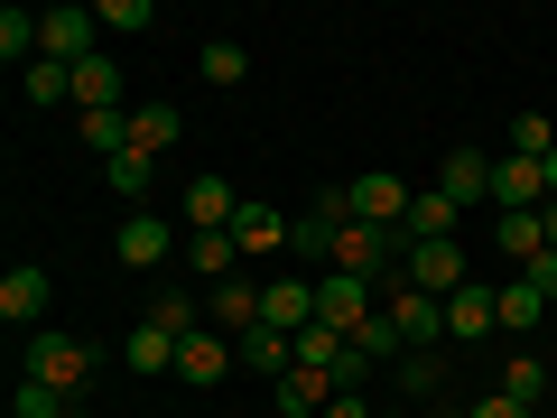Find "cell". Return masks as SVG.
Masks as SVG:
<instances>
[{"label": "cell", "instance_id": "obj_1", "mask_svg": "<svg viewBox=\"0 0 557 418\" xmlns=\"http://www.w3.org/2000/svg\"><path fill=\"white\" fill-rule=\"evenodd\" d=\"M28 381H47V391L84 399V381H94V344L65 335V325H38V335H28Z\"/></svg>", "mask_w": 557, "mask_h": 418}, {"label": "cell", "instance_id": "obj_2", "mask_svg": "<svg viewBox=\"0 0 557 418\" xmlns=\"http://www.w3.org/2000/svg\"><path fill=\"white\" fill-rule=\"evenodd\" d=\"M493 214H548V168L520 159V149H502L493 159Z\"/></svg>", "mask_w": 557, "mask_h": 418}, {"label": "cell", "instance_id": "obj_3", "mask_svg": "<svg viewBox=\"0 0 557 418\" xmlns=\"http://www.w3.org/2000/svg\"><path fill=\"white\" fill-rule=\"evenodd\" d=\"M409 196H418V186H409V177H391V168H372V177L344 186L354 223H381V233H399V223H409Z\"/></svg>", "mask_w": 557, "mask_h": 418}, {"label": "cell", "instance_id": "obj_4", "mask_svg": "<svg viewBox=\"0 0 557 418\" xmlns=\"http://www.w3.org/2000/svg\"><path fill=\"white\" fill-rule=\"evenodd\" d=\"M399 270H409V288H428L437 307L474 279V270H465V242H409V260H399Z\"/></svg>", "mask_w": 557, "mask_h": 418}, {"label": "cell", "instance_id": "obj_5", "mask_svg": "<svg viewBox=\"0 0 557 418\" xmlns=\"http://www.w3.org/2000/svg\"><path fill=\"white\" fill-rule=\"evenodd\" d=\"M381 317H391V325H399V344H409V354H428V344H437V335H446V307H437V298H428V288H409V279H399L391 298H381Z\"/></svg>", "mask_w": 557, "mask_h": 418}, {"label": "cell", "instance_id": "obj_6", "mask_svg": "<svg viewBox=\"0 0 557 418\" xmlns=\"http://www.w3.org/2000/svg\"><path fill=\"white\" fill-rule=\"evenodd\" d=\"M260 325L270 335H307L317 325V279H260Z\"/></svg>", "mask_w": 557, "mask_h": 418}, {"label": "cell", "instance_id": "obj_7", "mask_svg": "<svg viewBox=\"0 0 557 418\" xmlns=\"http://www.w3.org/2000/svg\"><path fill=\"white\" fill-rule=\"evenodd\" d=\"M446 335H456V344H493V335H502V288L465 279L456 298H446Z\"/></svg>", "mask_w": 557, "mask_h": 418}, {"label": "cell", "instance_id": "obj_8", "mask_svg": "<svg viewBox=\"0 0 557 418\" xmlns=\"http://www.w3.org/2000/svg\"><path fill=\"white\" fill-rule=\"evenodd\" d=\"M362 317H372V288H362V279H344V270H317V325H335V335L354 344Z\"/></svg>", "mask_w": 557, "mask_h": 418}, {"label": "cell", "instance_id": "obj_9", "mask_svg": "<svg viewBox=\"0 0 557 418\" xmlns=\"http://www.w3.org/2000/svg\"><path fill=\"white\" fill-rule=\"evenodd\" d=\"M177 325H168V317H139L131 325V335H121V362H131V372H149V381H159V372H177Z\"/></svg>", "mask_w": 557, "mask_h": 418}, {"label": "cell", "instance_id": "obj_10", "mask_svg": "<svg viewBox=\"0 0 557 418\" xmlns=\"http://www.w3.org/2000/svg\"><path fill=\"white\" fill-rule=\"evenodd\" d=\"M112 251L131 260V270H159L168 251H186V242H168V223L149 214V205H139V214H121V233H112Z\"/></svg>", "mask_w": 557, "mask_h": 418}, {"label": "cell", "instance_id": "obj_11", "mask_svg": "<svg viewBox=\"0 0 557 418\" xmlns=\"http://www.w3.org/2000/svg\"><path fill=\"white\" fill-rule=\"evenodd\" d=\"M223 372H233V344H223L214 325H196V335L177 344V381H186V391H214Z\"/></svg>", "mask_w": 557, "mask_h": 418}, {"label": "cell", "instance_id": "obj_12", "mask_svg": "<svg viewBox=\"0 0 557 418\" xmlns=\"http://www.w3.org/2000/svg\"><path fill=\"white\" fill-rule=\"evenodd\" d=\"M437 196L456 205V214L465 205H493V159H483V149H456V159L437 168Z\"/></svg>", "mask_w": 557, "mask_h": 418}, {"label": "cell", "instance_id": "obj_13", "mask_svg": "<svg viewBox=\"0 0 557 418\" xmlns=\"http://www.w3.org/2000/svg\"><path fill=\"white\" fill-rule=\"evenodd\" d=\"M47 298H57V288H47V270H38V260H20V270L0 279V317H10V325H28V335H38Z\"/></svg>", "mask_w": 557, "mask_h": 418}, {"label": "cell", "instance_id": "obj_14", "mask_svg": "<svg viewBox=\"0 0 557 418\" xmlns=\"http://www.w3.org/2000/svg\"><path fill=\"white\" fill-rule=\"evenodd\" d=\"M177 139H186V112H177V102H139V112H131V149H139V159H168Z\"/></svg>", "mask_w": 557, "mask_h": 418}, {"label": "cell", "instance_id": "obj_15", "mask_svg": "<svg viewBox=\"0 0 557 418\" xmlns=\"http://www.w3.org/2000/svg\"><path fill=\"white\" fill-rule=\"evenodd\" d=\"M233 214H242L233 177H196V186H186V223H196V233H233Z\"/></svg>", "mask_w": 557, "mask_h": 418}, {"label": "cell", "instance_id": "obj_16", "mask_svg": "<svg viewBox=\"0 0 557 418\" xmlns=\"http://www.w3.org/2000/svg\"><path fill=\"white\" fill-rule=\"evenodd\" d=\"M205 307H214V325H233V335H251V325H260V279H214V298H205Z\"/></svg>", "mask_w": 557, "mask_h": 418}, {"label": "cell", "instance_id": "obj_17", "mask_svg": "<svg viewBox=\"0 0 557 418\" xmlns=\"http://www.w3.org/2000/svg\"><path fill=\"white\" fill-rule=\"evenodd\" d=\"M399 242H456V205H446L437 186H418V196H409V223H399Z\"/></svg>", "mask_w": 557, "mask_h": 418}, {"label": "cell", "instance_id": "obj_18", "mask_svg": "<svg viewBox=\"0 0 557 418\" xmlns=\"http://www.w3.org/2000/svg\"><path fill=\"white\" fill-rule=\"evenodd\" d=\"M325 409H335V381L325 372H288L278 381V418H325Z\"/></svg>", "mask_w": 557, "mask_h": 418}, {"label": "cell", "instance_id": "obj_19", "mask_svg": "<svg viewBox=\"0 0 557 418\" xmlns=\"http://www.w3.org/2000/svg\"><path fill=\"white\" fill-rule=\"evenodd\" d=\"M75 102H84V112H121V65L112 57H84L75 65Z\"/></svg>", "mask_w": 557, "mask_h": 418}, {"label": "cell", "instance_id": "obj_20", "mask_svg": "<svg viewBox=\"0 0 557 418\" xmlns=\"http://www.w3.org/2000/svg\"><path fill=\"white\" fill-rule=\"evenodd\" d=\"M149 177H159V159H139V149H121V159H102V186H112L121 205L139 214V196H149Z\"/></svg>", "mask_w": 557, "mask_h": 418}, {"label": "cell", "instance_id": "obj_21", "mask_svg": "<svg viewBox=\"0 0 557 418\" xmlns=\"http://www.w3.org/2000/svg\"><path fill=\"white\" fill-rule=\"evenodd\" d=\"M288 223H298V214H270V205H242V214H233V242H242V251H278V242H288Z\"/></svg>", "mask_w": 557, "mask_h": 418}, {"label": "cell", "instance_id": "obj_22", "mask_svg": "<svg viewBox=\"0 0 557 418\" xmlns=\"http://www.w3.org/2000/svg\"><path fill=\"white\" fill-rule=\"evenodd\" d=\"M493 242L520 260V270H530V260L548 251V223H539V214H493Z\"/></svg>", "mask_w": 557, "mask_h": 418}, {"label": "cell", "instance_id": "obj_23", "mask_svg": "<svg viewBox=\"0 0 557 418\" xmlns=\"http://www.w3.org/2000/svg\"><path fill=\"white\" fill-rule=\"evenodd\" d=\"M233 260H242V242H233V233H186V270L233 279Z\"/></svg>", "mask_w": 557, "mask_h": 418}, {"label": "cell", "instance_id": "obj_24", "mask_svg": "<svg viewBox=\"0 0 557 418\" xmlns=\"http://www.w3.org/2000/svg\"><path fill=\"white\" fill-rule=\"evenodd\" d=\"M344 354H354V344H344L335 325H307V335H298V372H325V381H335Z\"/></svg>", "mask_w": 557, "mask_h": 418}, {"label": "cell", "instance_id": "obj_25", "mask_svg": "<svg viewBox=\"0 0 557 418\" xmlns=\"http://www.w3.org/2000/svg\"><path fill=\"white\" fill-rule=\"evenodd\" d=\"M502 391H511L520 409H539V391H548V362H539V354H511V362H502Z\"/></svg>", "mask_w": 557, "mask_h": 418}, {"label": "cell", "instance_id": "obj_26", "mask_svg": "<svg viewBox=\"0 0 557 418\" xmlns=\"http://www.w3.org/2000/svg\"><path fill=\"white\" fill-rule=\"evenodd\" d=\"M20 84H28V102H75V65H57V57H38Z\"/></svg>", "mask_w": 557, "mask_h": 418}, {"label": "cell", "instance_id": "obj_27", "mask_svg": "<svg viewBox=\"0 0 557 418\" xmlns=\"http://www.w3.org/2000/svg\"><path fill=\"white\" fill-rule=\"evenodd\" d=\"M548 317V298H539L530 279H511V288H502V335H520V325H539Z\"/></svg>", "mask_w": 557, "mask_h": 418}, {"label": "cell", "instance_id": "obj_28", "mask_svg": "<svg viewBox=\"0 0 557 418\" xmlns=\"http://www.w3.org/2000/svg\"><path fill=\"white\" fill-rule=\"evenodd\" d=\"M354 354H372V362H391V354H409V344H399V325H391V317H381V307H372V317L354 325Z\"/></svg>", "mask_w": 557, "mask_h": 418}, {"label": "cell", "instance_id": "obj_29", "mask_svg": "<svg viewBox=\"0 0 557 418\" xmlns=\"http://www.w3.org/2000/svg\"><path fill=\"white\" fill-rule=\"evenodd\" d=\"M437 381H446V362H437V354H399V391H409V399H428Z\"/></svg>", "mask_w": 557, "mask_h": 418}, {"label": "cell", "instance_id": "obj_30", "mask_svg": "<svg viewBox=\"0 0 557 418\" xmlns=\"http://www.w3.org/2000/svg\"><path fill=\"white\" fill-rule=\"evenodd\" d=\"M511 149H520V159H548V149H557V131H548L539 112H520V121H511Z\"/></svg>", "mask_w": 557, "mask_h": 418}, {"label": "cell", "instance_id": "obj_31", "mask_svg": "<svg viewBox=\"0 0 557 418\" xmlns=\"http://www.w3.org/2000/svg\"><path fill=\"white\" fill-rule=\"evenodd\" d=\"M242 65H251V57H242L233 38H214V47H205V84H242Z\"/></svg>", "mask_w": 557, "mask_h": 418}, {"label": "cell", "instance_id": "obj_32", "mask_svg": "<svg viewBox=\"0 0 557 418\" xmlns=\"http://www.w3.org/2000/svg\"><path fill=\"white\" fill-rule=\"evenodd\" d=\"M65 409H75L65 391H47V381H20V418H65Z\"/></svg>", "mask_w": 557, "mask_h": 418}, {"label": "cell", "instance_id": "obj_33", "mask_svg": "<svg viewBox=\"0 0 557 418\" xmlns=\"http://www.w3.org/2000/svg\"><path fill=\"white\" fill-rule=\"evenodd\" d=\"M94 20H102V28H149V20H159V10H149V0H102Z\"/></svg>", "mask_w": 557, "mask_h": 418}, {"label": "cell", "instance_id": "obj_34", "mask_svg": "<svg viewBox=\"0 0 557 418\" xmlns=\"http://www.w3.org/2000/svg\"><path fill=\"white\" fill-rule=\"evenodd\" d=\"M465 418H530V409H520L511 391H483V399H465Z\"/></svg>", "mask_w": 557, "mask_h": 418}, {"label": "cell", "instance_id": "obj_35", "mask_svg": "<svg viewBox=\"0 0 557 418\" xmlns=\"http://www.w3.org/2000/svg\"><path fill=\"white\" fill-rule=\"evenodd\" d=\"M520 279H530L539 298H548V307H557V251H539V260H530V270H520Z\"/></svg>", "mask_w": 557, "mask_h": 418}, {"label": "cell", "instance_id": "obj_36", "mask_svg": "<svg viewBox=\"0 0 557 418\" xmlns=\"http://www.w3.org/2000/svg\"><path fill=\"white\" fill-rule=\"evenodd\" d=\"M539 223H548V251H557V196H548V214H539Z\"/></svg>", "mask_w": 557, "mask_h": 418}, {"label": "cell", "instance_id": "obj_37", "mask_svg": "<svg viewBox=\"0 0 557 418\" xmlns=\"http://www.w3.org/2000/svg\"><path fill=\"white\" fill-rule=\"evenodd\" d=\"M539 168H548V196H557V149H548V159H539Z\"/></svg>", "mask_w": 557, "mask_h": 418}, {"label": "cell", "instance_id": "obj_38", "mask_svg": "<svg viewBox=\"0 0 557 418\" xmlns=\"http://www.w3.org/2000/svg\"><path fill=\"white\" fill-rule=\"evenodd\" d=\"M65 418H102V409H84V399H75V409H65Z\"/></svg>", "mask_w": 557, "mask_h": 418}]
</instances>
